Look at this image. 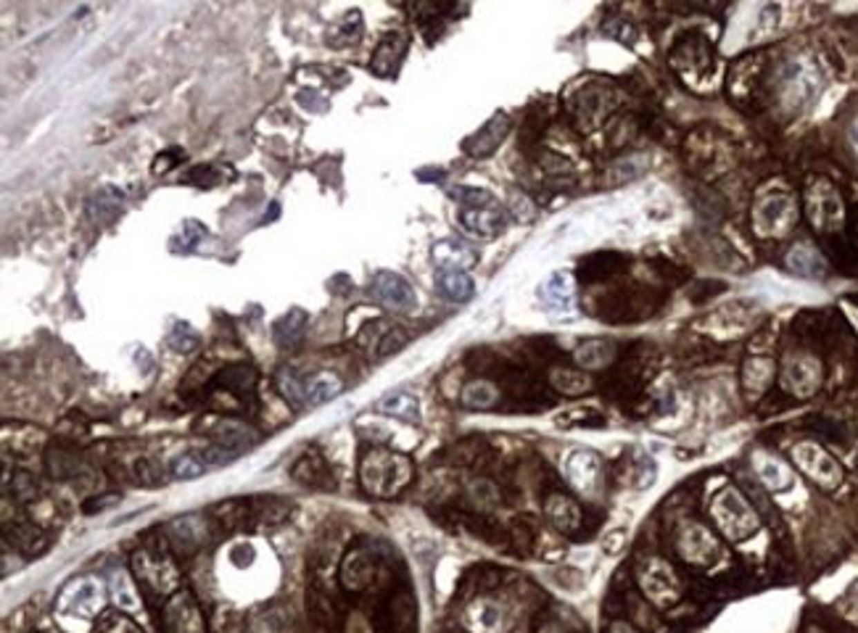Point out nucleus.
<instances>
[{"label":"nucleus","instance_id":"obj_10","mask_svg":"<svg viewBox=\"0 0 858 633\" xmlns=\"http://www.w3.org/2000/svg\"><path fill=\"white\" fill-rule=\"evenodd\" d=\"M792 454H795V462L803 470L808 472L814 480L824 483L827 488H832L840 480V470H837L835 459L829 457L827 451H821L819 446H814V443H800V446H795Z\"/></svg>","mask_w":858,"mask_h":633},{"label":"nucleus","instance_id":"obj_22","mask_svg":"<svg viewBox=\"0 0 858 633\" xmlns=\"http://www.w3.org/2000/svg\"><path fill=\"white\" fill-rule=\"evenodd\" d=\"M549 383H552V388H557L560 393H565V396H581V393H587V391L592 388L589 375H584V372H578V369H568V367L552 369V372H549Z\"/></svg>","mask_w":858,"mask_h":633},{"label":"nucleus","instance_id":"obj_23","mask_svg":"<svg viewBox=\"0 0 858 633\" xmlns=\"http://www.w3.org/2000/svg\"><path fill=\"white\" fill-rule=\"evenodd\" d=\"M755 470H758V475H761V480H763L769 488H774V491L787 488L790 483H792V475H790V470L784 467L782 462H776L774 457H769V454H755Z\"/></svg>","mask_w":858,"mask_h":633},{"label":"nucleus","instance_id":"obj_12","mask_svg":"<svg viewBox=\"0 0 858 633\" xmlns=\"http://www.w3.org/2000/svg\"><path fill=\"white\" fill-rule=\"evenodd\" d=\"M507 130H510V119L504 117V114H494L491 121H486V124L465 143L468 153H473V156H488V153H494L497 146L504 140Z\"/></svg>","mask_w":858,"mask_h":633},{"label":"nucleus","instance_id":"obj_13","mask_svg":"<svg viewBox=\"0 0 858 633\" xmlns=\"http://www.w3.org/2000/svg\"><path fill=\"white\" fill-rule=\"evenodd\" d=\"M433 262L439 269H465L478 262V253L462 240H441L433 246Z\"/></svg>","mask_w":858,"mask_h":633},{"label":"nucleus","instance_id":"obj_16","mask_svg":"<svg viewBox=\"0 0 858 633\" xmlns=\"http://www.w3.org/2000/svg\"><path fill=\"white\" fill-rule=\"evenodd\" d=\"M341 391H343V383L333 372H314L312 378H304V398L312 407H323L327 401H333L336 396H341Z\"/></svg>","mask_w":858,"mask_h":633},{"label":"nucleus","instance_id":"obj_11","mask_svg":"<svg viewBox=\"0 0 858 633\" xmlns=\"http://www.w3.org/2000/svg\"><path fill=\"white\" fill-rule=\"evenodd\" d=\"M404 53H407V35H401V32H388L383 40L378 43V48L372 50L370 72L378 74V77H391V74L399 69Z\"/></svg>","mask_w":858,"mask_h":633},{"label":"nucleus","instance_id":"obj_26","mask_svg":"<svg viewBox=\"0 0 858 633\" xmlns=\"http://www.w3.org/2000/svg\"><path fill=\"white\" fill-rule=\"evenodd\" d=\"M130 470H133L135 480H137L140 486H146V488H159V486H164V480H166L162 465H159L156 459L137 457L133 465H130Z\"/></svg>","mask_w":858,"mask_h":633},{"label":"nucleus","instance_id":"obj_18","mask_svg":"<svg viewBox=\"0 0 858 633\" xmlns=\"http://www.w3.org/2000/svg\"><path fill=\"white\" fill-rule=\"evenodd\" d=\"M381 412L388 414V417H394V420H401V422H420V404H417V398L412 393H407V391H394V393H385L381 398Z\"/></svg>","mask_w":858,"mask_h":633},{"label":"nucleus","instance_id":"obj_27","mask_svg":"<svg viewBox=\"0 0 858 633\" xmlns=\"http://www.w3.org/2000/svg\"><path fill=\"white\" fill-rule=\"evenodd\" d=\"M494 401H497V388L486 380H475V383L465 385V391H462V404L470 409H488Z\"/></svg>","mask_w":858,"mask_h":633},{"label":"nucleus","instance_id":"obj_24","mask_svg":"<svg viewBox=\"0 0 858 633\" xmlns=\"http://www.w3.org/2000/svg\"><path fill=\"white\" fill-rule=\"evenodd\" d=\"M207 227L201 224V222L196 220H188L182 222V227H180L175 237H172V251L180 253V256H185V253H193V251L198 249V243L207 237Z\"/></svg>","mask_w":858,"mask_h":633},{"label":"nucleus","instance_id":"obj_28","mask_svg":"<svg viewBox=\"0 0 858 633\" xmlns=\"http://www.w3.org/2000/svg\"><path fill=\"white\" fill-rule=\"evenodd\" d=\"M407 330L404 327H388L383 335L378 338V349H375V356L378 359H385V356H394V353H399L404 346H407Z\"/></svg>","mask_w":858,"mask_h":633},{"label":"nucleus","instance_id":"obj_36","mask_svg":"<svg viewBox=\"0 0 858 633\" xmlns=\"http://www.w3.org/2000/svg\"><path fill=\"white\" fill-rule=\"evenodd\" d=\"M111 504H119V494H108V496H95L82 504V512L85 515H95V512H104Z\"/></svg>","mask_w":858,"mask_h":633},{"label":"nucleus","instance_id":"obj_25","mask_svg":"<svg viewBox=\"0 0 858 633\" xmlns=\"http://www.w3.org/2000/svg\"><path fill=\"white\" fill-rule=\"evenodd\" d=\"M169 470H172V478L178 480H196L207 472V459L201 451H182L180 457L172 459Z\"/></svg>","mask_w":858,"mask_h":633},{"label":"nucleus","instance_id":"obj_8","mask_svg":"<svg viewBox=\"0 0 858 633\" xmlns=\"http://www.w3.org/2000/svg\"><path fill=\"white\" fill-rule=\"evenodd\" d=\"M795 220L792 201L784 195H769L755 208V230L761 235H784V230Z\"/></svg>","mask_w":858,"mask_h":633},{"label":"nucleus","instance_id":"obj_34","mask_svg":"<svg viewBox=\"0 0 858 633\" xmlns=\"http://www.w3.org/2000/svg\"><path fill=\"white\" fill-rule=\"evenodd\" d=\"M182 159H185V153H182V150H178V148H169V150H164V153L156 156V162H153V172H156V175L169 172V169H172V166H178Z\"/></svg>","mask_w":858,"mask_h":633},{"label":"nucleus","instance_id":"obj_9","mask_svg":"<svg viewBox=\"0 0 858 633\" xmlns=\"http://www.w3.org/2000/svg\"><path fill=\"white\" fill-rule=\"evenodd\" d=\"M536 295H539V304H542L544 311H549V314H568V311H573V304H576L573 277L568 272H555V275H549L547 280L539 285Z\"/></svg>","mask_w":858,"mask_h":633},{"label":"nucleus","instance_id":"obj_7","mask_svg":"<svg viewBox=\"0 0 858 633\" xmlns=\"http://www.w3.org/2000/svg\"><path fill=\"white\" fill-rule=\"evenodd\" d=\"M676 546H679V554L689 565L708 567L718 560V544L703 525H684L679 538H676Z\"/></svg>","mask_w":858,"mask_h":633},{"label":"nucleus","instance_id":"obj_2","mask_svg":"<svg viewBox=\"0 0 858 633\" xmlns=\"http://www.w3.org/2000/svg\"><path fill=\"white\" fill-rule=\"evenodd\" d=\"M412 467L410 459L383 451V449H372L370 454L362 462V483L375 496H394L401 488L410 483Z\"/></svg>","mask_w":858,"mask_h":633},{"label":"nucleus","instance_id":"obj_35","mask_svg":"<svg viewBox=\"0 0 858 633\" xmlns=\"http://www.w3.org/2000/svg\"><path fill=\"white\" fill-rule=\"evenodd\" d=\"M605 32L610 35V37L621 40L623 45H634V40H636L634 27H629V24H623V21H613V24H607Z\"/></svg>","mask_w":858,"mask_h":633},{"label":"nucleus","instance_id":"obj_30","mask_svg":"<svg viewBox=\"0 0 858 633\" xmlns=\"http://www.w3.org/2000/svg\"><path fill=\"white\" fill-rule=\"evenodd\" d=\"M166 343H169V349H175L178 353H191L193 349H198V335L185 322H178L169 330Z\"/></svg>","mask_w":858,"mask_h":633},{"label":"nucleus","instance_id":"obj_29","mask_svg":"<svg viewBox=\"0 0 858 633\" xmlns=\"http://www.w3.org/2000/svg\"><path fill=\"white\" fill-rule=\"evenodd\" d=\"M278 388H280L283 398H288L294 407L307 404V398H304V380L296 378L294 369H283L280 375H278Z\"/></svg>","mask_w":858,"mask_h":633},{"label":"nucleus","instance_id":"obj_32","mask_svg":"<svg viewBox=\"0 0 858 633\" xmlns=\"http://www.w3.org/2000/svg\"><path fill=\"white\" fill-rule=\"evenodd\" d=\"M323 472H325V467H323V462H320V459L307 457V459H301L296 467H294V478H296V480H304V483H317Z\"/></svg>","mask_w":858,"mask_h":633},{"label":"nucleus","instance_id":"obj_21","mask_svg":"<svg viewBox=\"0 0 858 633\" xmlns=\"http://www.w3.org/2000/svg\"><path fill=\"white\" fill-rule=\"evenodd\" d=\"M362 37V14L359 11H349V14L339 19L330 32H327V45L333 48H346V45H354Z\"/></svg>","mask_w":858,"mask_h":633},{"label":"nucleus","instance_id":"obj_5","mask_svg":"<svg viewBox=\"0 0 858 633\" xmlns=\"http://www.w3.org/2000/svg\"><path fill=\"white\" fill-rule=\"evenodd\" d=\"M562 472H565L568 483L576 488L578 494H584V496H597L600 494V486H602V459L597 457L594 451H587V449L571 451L565 457Z\"/></svg>","mask_w":858,"mask_h":633},{"label":"nucleus","instance_id":"obj_33","mask_svg":"<svg viewBox=\"0 0 858 633\" xmlns=\"http://www.w3.org/2000/svg\"><path fill=\"white\" fill-rule=\"evenodd\" d=\"M182 182L196 185V188H211V185L220 182V175H217L211 166H196V169H191L188 175L182 177Z\"/></svg>","mask_w":858,"mask_h":633},{"label":"nucleus","instance_id":"obj_31","mask_svg":"<svg viewBox=\"0 0 858 633\" xmlns=\"http://www.w3.org/2000/svg\"><path fill=\"white\" fill-rule=\"evenodd\" d=\"M222 380H225V385L238 388V391H251L254 388V369L243 367V364H233V367H227L222 372Z\"/></svg>","mask_w":858,"mask_h":633},{"label":"nucleus","instance_id":"obj_4","mask_svg":"<svg viewBox=\"0 0 858 633\" xmlns=\"http://www.w3.org/2000/svg\"><path fill=\"white\" fill-rule=\"evenodd\" d=\"M370 295L391 311H412L417 306V293L410 282L397 272L381 269L370 280Z\"/></svg>","mask_w":858,"mask_h":633},{"label":"nucleus","instance_id":"obj_14","mask_svg":"<svg viewBox=\"0 0 858 633\" xmlns=\"http://www.w3.org/2000/svg\"><path fill=\"white\" fill-rule=\"evenodd\" d=\"M544 512H547L549 523L562 533H573L581 525V509L573 499L562 496V494H552L544 501Z\"/></svg>","mask_w":858,"mask_h":633},{"label":"nucleus","instance_id":"obj_20","mask_svg":"<svg viewBox=\"0 0 858 633\" xmlns=\"http://www.w3.org/2000/svg\"><path fill=\"white\" fill-rule=\"evenodd\" d=\"M307 311L304 309H288L283 314L278 322L272 324V335L278 340V346H296L298 340L304 338V330H307Z\"/></svg>","mask_w":858,"mask_h":633},{"label":"nucleus","instance_id":"obj_3","mask_svg":"<svg viewBox=\"0 0 858 633\" xmlns=\"http://www.w3.org/2000/svg\"><path fill=\"white\" fill-rule=\"evenodd\" d=\"M710 515L716 520L718 530L732 541H745L758 530V517L750 509V504L742 499L737 488L726 486L724 491L716 494V499L710 504Z\"/></svg>","mask_w":858,"mask_h":633},{"label":"nucleus","instance_id":"obj_15","mask_svg":"<svg viewBox=\"0 0 858 633\" xmlns=\"http://www.w3.org/2000/svg\"><path fill=\"white\" fill-rule=\"evenodd\" d=\"M436 288H439V293L444 295V298L457 301V304L470 301L475 293L473 277H470L465 269H439V275H436Z\"/></svg>","mask_w":858,"mask_h":633},{"label":"nucleus","instance_id":"obj_6","mask_svg":"<svg viewBox=\"0 0 858 633\" xmlns=\"http://www.w3.org/2000/svg\"><path fill=\"white\" fill-rule=\"evenodd\" d=\"M639 583L647 594V599L658 607H671L681 596V583L679 578L674 575V570L668 567L663 560H650L642 573H639Z\"/></svg>","mask_w":858,"mask_h":633},{"label":"nucleus","instance_id":"obj_1","mask_svg":"<svg viewBox=\"0 0 858 633\" xmlns=\"http://www.w3.org/2000/svg\"><path fill=\"white\" fill-rule=\"evenodd\" d=\"M455 201L459 204V224L473 237L494 240L507 230V208L484 188H455Z\"/></svg>","mask_w":858,"mask_h":633},{"label":"nucleus","instance_id":"obj_37","mask_svg":"<svg viewBox=\"0 0 858 633\" xmlns=\"http://www.w3.org/2000/svg\"><path fill=\"white\" fill-rule=\"evenodd\" d=\"M610 631L613 633H636L634 628H631V625H626V623H613V628H610Z\"/></svg>","mask_w":858,"mask_h":633},{"label":"nucleus","instance_id":"obj_19","mask_svg":"<svg viewBox=\"0 0 858 633\" xmlns=\"http://www.w3.org/2000/svg\"><path fill=\"white\" fill-rule=\"evenodd\" d=\"M573 356H576L578 367L602 369L613 362V356H616V346L605 338H592V340H587V343H581Z\"/></svg>","mask_w":858,"mask_h":633},{"label":"nucleus","instance_id":"obj_17","mask_svg":"<svg viewBox=\"0 0 858 633\" xmlns=\"http://www.w3.org/2000/svg\"><path fill=\"white\" fill-rule=\"evenodd\" d=\"M211 436H214V443H217V446L227 449V451L236 454V457H240L246 449H251L254 441H256L251 427L240 425V422H222Z\"/></svg>","mask_w":858,"mask_h":633}]
</instances>
